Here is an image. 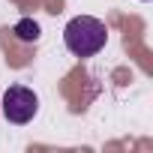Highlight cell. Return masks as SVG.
Instances as JSON below:
<instances>
[{"label":"cell","instance_id":"cell-4","mask_svg":"<svg viewBox=\"0 0 153 153\" xmlns=\"http://www.w3.org/2000/svg\"><path fill=\"white\" fill-rule=\"evenodd\" d=\"M144 3H147V0H144Z\"/></svg>","mask_w":153,"mask_h":153},{"label":"cell","instance_id":"cell-1","mask_svg":"<svg viewBox=\"0 0 153 153\" xmlns=\"http://www.w3.org/2000/svg\"><path fill=\"white\" fill-rule=\"evenodd\" d=\"M105 42H108V30L93 15H75L63 30V45L75 57H93L105 48Z\"/></svg>","mask_w":153,"mask_h":153},{"label":"cell","instance_id":"cell-3","mask_svg":"<svg viewBox=\"0 0 153 153\" xmlns=\"http://www.w3.org/2000/svg\"><path fill=\"white\" fill-rule=\"evenodd\" d=\"M12 33H15L21 42H36V39H39V24H36L33 18H21Z\"/></svg>","mask_w":153,"mask_h":153},{"label":"cell","instance_id":"cell-2","mask_svg":"<svg viewBox=\"0 0 153 153\" xmlns=\"http://www.w3.org/2000/svg\"><path fill=\"white\" fill-rule=\"evenodd\" d=\"M0 108H3V117L9 120V123H30L33 117H36V111H39V99H36V93L30 90V87H21V84H12L6 93H3V99H0Z\"/></svg>","mask_w":153,"mask_h":153}]
</instances>
